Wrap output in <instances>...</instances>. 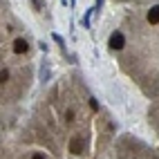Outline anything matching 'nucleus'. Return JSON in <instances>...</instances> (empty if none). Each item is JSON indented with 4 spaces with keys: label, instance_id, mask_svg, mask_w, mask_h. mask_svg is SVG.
<instances>
[{
    "label": "nucleus",
    "instance_id": "obj_11",
    "mask_svg": "<svg viewBox=\"0 0 159 159\" xmlns=\"http://www.w3.org/2000/svg\"><path fill=\"white\" fill-rule=\"evenodd\" d=\"M90 108H92V110H99V103H97V101L92 99V101H90Z\"/></svg>",
    "mask_w": 159,
    "mask_h": 159
},
{
    "label": "nucleus",
    "instance_id": "obj_1",
    "mask_svg": "<svg viewBox=\"0 0 159 159\" xmlns=\"http://www.w3.org/2000/svg\"><path fill=\"white\" fill-rule=\"evenodd\" d=\"M123 43H125V40H123V34H121V31H114V34L110 36V49H121Z\"/></svg>",
    "mask_w": 159,
    "mask_h": 159
},
{
    "label": "nucleus",
    "instance_id": "obj_8",
    "mask_svg": "<svg viewBox=\"0 0 159 159\" xmlns=\"http://www.w3.org/2000/svg\"><path fill=\"white\" fill-rule=\"evenodd\" d=\"M31 5H34L36 9H43L45 7V0H31Z\"/></svg>",
    "mask_w": 159,
    "mask_h": 159
},
{
    "label": "nucleus",
    "instance_id": "obj_10",
    "mask_svg": "<svg viewBox=\"0 0 159 159\" xmlns=\"http://www.w3.org/2000/svg\"><path fill=\"white\" fill-rule=\"evenodd\" d=\"M54 40H56V43H58V45H61V47H65V40H63V38H61V36H58V34H54Z\"/></svg>",
    "mask_w": 159,
    "mask_h": 159
},
{
    "label": "nucleus",
    "instance_id": "obj_3",
    "mask_svg": "<svg viewBox=\"0 0 159 159\" xmlns=\"http://www.w3.org/2000/svg\"><path fill=\"white\" fill-rule=\"evenodd\" d=\"M81 148H83L81 139H79V137H74V139H72V143H70V152H74V155H81Z\"/></svg>",
    "mask_w": 159,
    "mask_h": 159
},
{
    "label": "nucleus",
    "instance_id": "obj_6",
    "mask_svg": "<svg viewBox=\"0 0 159 159\" xmlns=\"http://www.w3.org/2000/svg\"><path fill=\"white\" fill-rule=\"evenodd\" d=\"M90 18H92V9H88V14L83 16V23H81V25H83V27H90Z\"/></svg>",
    "mask_w": 159,
    "mask_h": 159
},
{
    "label": "nucleus",
    "instance_id": "obj_12",
    "mask_svg": "<svg viewBox=\"0 0 159 159\" xmlns=\"http://www.w3.org/2000/svg\"><path fill=\"white\" fill-rule=\"evenodd\" d=\"M31 159H45V155H40V152H36V155L31 157Z\"/></svg>",
    "mask_w": 159,
    "mask_h": 159
},
{
    "label": "nucleus",
    "instance_id": "obj_5",
    "mask_svg": "<svg viewBox=\"0 0 159 159\" xmlns=\"http://www.w3.org/2000/svg\"><path fill=\"white\" fill-rule=\"evenodd\" d=\"M47 79H49V67L43 65V67H40V81H47Z\"/></svg>",
    "mask_w": 159,
    "mask_h": 159
},
{
    "label": "nucleus",
    "instance_id": "obj_2",
    "mask_svg": "<svg viewBox=\"0 0 159 159\" xmlns=\"http://www.w3.org/2000/svg\"><path fill=\"white\" fill-rule=\"evenodd\" d=\"M27 49H29V45H27L25 38H16L14 40V52H16V54H25Z\"/></svg>",
    "mask_w": 159,
    "mask_h": 159
},
{
    "label": "nucleus",
    "instance_id": "obj_9",
    "mask_svg": "<svg viewBox=\"0 0 159 159\" xmlns=\"http://www.w3.org/2000/svg\"><path fill=\"white\" fill-rule=\"evenodd\" d=\"M65 121H67V123H72V121H74V112H72V110H67V114H65Z\"/></svg>",
    "mask_w": 159,
    "mask_h": 159
},
{
    "label": "nucleus",
    "instance_id": "obj_4",
    "mask_svg": "<svg viewBox=\"0 0 159 159\" xmlns=\"http://www.w3.org/2000/svg\"><path fill=\"white\" fill-rule=\"evenodd\" d=\"M148 23H152V25H157V23H159V5H157V7H152L150 11H148Z\"/></svg>",
    "mask_w": 159,
    "mask_h": 159
},
{
    "label": "nucleus",
    "instance_id": "obj_7",
    "mask_svg": "<svg viewBox=\"0 0 159 159\" xmlns=\"http://www.w3.org/2000/svg\"><path fill=\"white\" fill-rule=\"evenodd\" d=\"M7 79H9V70H2L0 72V83H7Z\"/></svg>",
    "mask_w": 159,
    "mask_h": 159
},
{
    "label": "nucleus",
    "instance_id": "obj_13",
    "mask_svg": "<svg viewBox=\"0 0 159 159\" xmlns=\"http://www.w3.org/2000/svg\"><path fill=\"white\" fill-rule=\"evenodd\" d=\"M101 5H103V0H97V7H99V9H101Z\"/></svg>",
    "mask_w": 159,
    "mask_h": 159
}]
</instances>
